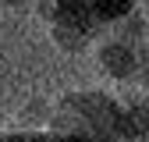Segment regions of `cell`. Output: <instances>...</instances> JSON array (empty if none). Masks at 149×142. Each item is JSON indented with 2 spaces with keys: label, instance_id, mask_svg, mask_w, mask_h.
Instances as JSON below:
<instances>
[{
  "label": "cell",
  "instance_id": "obj_1",
  "mask_svg": "<svg viewBox=\"0 0 149 142\" xmlns=\"http://www.w3.org/2000/svg\"><path fill=\"white\" fill-rule=\"evenodd\" d=\"M96 64L107 71L110 78H128V75L135 71V64H139V53H135V46H132V43L110 39V43H103V46H100Z\"/></svg>",
  "mask_w": 149,
  "mask_h": 142
},
{
  "label": "cell",
  "instance_id": "obj_2",
  "mask_svg": "<svg viewBox=\"0 0 149 142\" xmlns=\"http://www.w3.org/2000/svg\"><path fill=\"white\" fill-rule=\"evenodd\" d=\"M4 4H7V7H29L32 0H4Z\"/></svg>",
  "mask_w": 149,
  "mask_h": 142
}]
</instances>
